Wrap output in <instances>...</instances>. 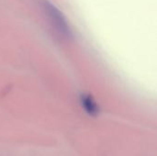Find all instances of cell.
Here are the masks:
<instances>
[{
    "instance_id": "6da1fadb",
    "label": "cell",
    "mask_w": 157,
    "mask_h": 156,
    "mask_svg": "<svg viewBox=\"0 0 157 156\" xmlns=\"http://www.w3.org/2000/svg\"><path fill=\"white\" fill-rule=\"evenodd\" d=\"M44 9L49 15L52 24L57 29V31H59L62 35H70V29L68 28V25L58 9L47 1L44 2Z\"/></svg>"
},
{
    "instance_id": "7a4b0ae2",
    "label": "cell",
    "mask_w": 157,
    "mask_h": 156,
    "mask_svg": "<svg viewBox=\"0 0 157 156\" xmlns=\"http://www.w3.org/2000/svg\"><path fill=\"white\" fill-rule=\"evenodd\" d=\"M81 103L83 108L89 115L96 116L98 113V107L90 96L83 95L81 97Z\"/></svg>"
}]
</instances>
